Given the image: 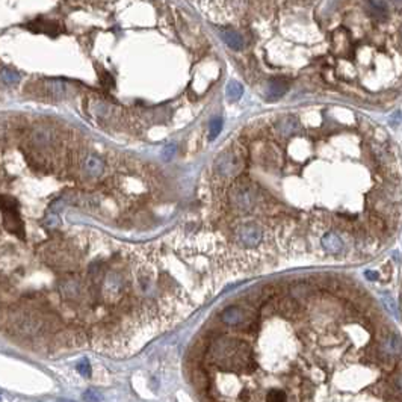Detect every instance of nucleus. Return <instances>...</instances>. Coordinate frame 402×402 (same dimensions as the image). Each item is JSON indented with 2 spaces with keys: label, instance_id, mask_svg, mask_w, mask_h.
I'll return each mask as SVG.
<instances>
[{
  "label": "nucleus",
  "instance_id": "obj_3",
  "mask_svg": "<svg viewBox=\"0 0 402 402\" xmlns=\"http://www.w3.org/2000/svg\"><path fill=\"white\" fill-rule=\"evenodd\" d=\"M236 239L244 247H256L262 240V230L256 224H242L236 230Z\"/></svg>",
  "mask_w": 402,
  "mask_h": 402
},
{
  "label": "nucleus",
  "instance_id": "obj_19",
  "mask_svg": "<svg viewBox=\"0 0 402 402\" xmlns=\"http://www.w3.org/2000/svg\"><path fill=\"white\" fill-rule=\"evenodd\" d=\"M77 372L82 375V376H89L91 375V366L88 363V360H82L80 363L77 365Z\"/></svg>",
  "mask_w": 402,
  "mask_h": 402
},
{
  "label": "nucleus",
  "instance_id": "obj_20",
  "mask_svg": "<svg viewBox=\"0 0 402 402\" xmlns=\"http://www.w3.org/2000/svg\"><path fill=\"white\" fill-rule=\"evenodd\" d=\"M175 145L174 144H170L168 147H165V150H164V157L165 159H171L172 156H174V153H175Z\"/></svg>",
  "mask_w": 402,
  "mask_h": 402
},
{
  "label": "nucleus",
  "instance_id": "obj_11",
  "mask_svg": "<svg viewBox=\"0 0 402 402\" xmlns=\"http://www.w3.org/2000/svg\"><path fill=\"white\" fill-rule=\"evenodd\" d=\"M368 9L378 20L386 18L389 14V8L384 0H368Z\"/></svg>",
  "mask_w": 402,
  "mask_h": 402
},
{
  "label": "nucleus",
  "instance_id": "obj_25",
  "mask_svg": "<svg viewBox=\"0 0 402 402\" xmlns=\"http://www.w3.org/2000/svg\"><path fill=\"white\" fill-rule=\"evenodd\" d=\"M61 402H73V401H61Z\"/></svg>",
  "mask_w": 402,
  "mask_h": 402
},
{
  "label": "nucleus",
  "instance_id": "obj_7",
  "mask_svg": "<svg viewBox=\"0 0 402 402\" xmlns=\"http://www.w3.org/2000/svg\"><path fill=\"white\" fill-rule=\"evenodd\" d=\"M289 91V82L281 77H275L269 80L268 91H266V98L269 102H275V100L281 98L286 92Z\"/></svg>",
  "mask_w": 402,
  "mask_h": 402
},
{
  "label": "nucleus",
  "instance_id": "obj_15",
  "mask_svg": "<svg viewBox=\"0 0 402 402\" xmlns=\"http://www.w3.org/2000/svg\"><path fill=\"white\" fill-rule=\"evenodd\" d=\"M223 124H224L223 118L216 116V118L212 119L210 124H209V141H213V139L218 138V135L221 133V130H223Z\"/></svg>",
  "mask_w": 402,
  "mask_h": 402
},
{
  "label": "nucleus",
  "instance_id": "obj_13",
  "mask_svg": "<svg viewBox=\"0 0 402 402\" xmlns=\"http://www.w3.org/2000/svg\"><path fill=\"white\" fill-rule=\"evenodd\" d=\"M298 127V121H296V118H283L281 121L277 123V132L281 135V136H289L295 129Z\"/></svg>",
  "mask_w": 402,
  "mask_h": 402
},
{
  "label": "nucleus",
  "instance_id": "obj_8",
  "mask_svg": "<svg viewBox=\"0 0 402 402\" xmlns=\"http://www.w3.org/2000/svg\"><path fill=\"white\" fill-rule=\"evenodd\" d=\"M244 319H245V312L236 306L227 307L223 313H221V320L227 325H237L240 322H244Z\"/></svg>",
  "mask_w": 402,
  "mask_h": 402
},
{
  "label": "nucleus",
  "instance_id": "obj_10",
  "mask_svg": "<svg viewBox=\"0 0 402 402\" xmlns=\"http://www.w3.org/2000/svg\"><path fill=\"white\" fill-rule=\"evenodd\" d=\"M322 245L327 251H330L333 254L340 253L342 248H344V242H342V239L336 233H327L322 237Z\"/></svg>",
  "mask_w": 402,
  "mask_h": 402
},
{
  "label": "nucleus",
  "instance_id": "obj_14",
  "mask_svg": "<svg viewBox=\"0 0 402 402\" xmlns=\"http://www.w3.org/2000/svg\"><path fill=\"white\" fill-rule=\"evenodd\" d=\"M244 94V88L242 85H240L239 82H236V80H231V82H229L227 88H226V97L229 102H237V100L242 97Z\"/></svg>",
  "mask_w": 402,
  "mask_h": 402
},
{
  "label": "nucleus",
  "instance_id": "obj_9",
  "mask_svg": "<svg viewBox=\"0 0 402 402\" xmlns=\"http://www.w3.org/2000/svg\"><path fill=\"white\" fill-rule=\"evenodd\" d=\"M221 38H223L224 43L233 50H240L244 47V39L236 30H230V29L221 30Z\"/></svg>",
  "mask_w": 402,
  "mask_h": 402
},
{
  "label": "nucleus",
  "instance_id": "obj_6",
  "mask_svg": "<svg viewBox=\"0 0 402 402\" xmlns=\"http://www.w3.org/2000/svg\"><path fill=\"white\" fill-rule=\"evenodd\" d=\"M59 292L65 299H77L84 293V285L76 278H67L62 280L61 286H59Z\"/></svg>",
  "mask_w": 402,
  "mask_h": 402
},
{
  "label": "nucleus",
  "instance_id": "obj_18",
  "mask_svg": "<svg viewBox=\"0 0 402 402\" xmlns=\"http://www.w3.org/2000/svg\"><path fill=\"white\" fill-rule=\"evenodd\" d=\"M0 77H2V80H3V82H6V84H15V82H18V76L14 71H11V70H2V73H0Z\"/></svg>",
  "mask_w": 402,
  "mask_h": 402
},
{
  "label": "nucleus",
  "instance_id": "obj_5",
  "mask_svg": "<svg viewBox=\"0 0 402 402\" xmlns=\"http://www.w3.org/2000/svg\"><path fill=\"white\" fill-rule=\"evenodd\" d=\"M215 170L221 175H233L239 170V160L234 153H224L221 154L216 162H215Z\"/></svg>",
  "mask_w": 402,
  "mask_h": 402
},
{
  "label": "nucleus",
  "instance_id": "obj_22",
  "mask_svg": "<svg viewBox=\"0 0 402 402\" xmlns=\"http://www.w3.org/2000/svg\"><path fill=\"white\" fill-rule=\"evenodd\" d=\"M366 277H369V278H378V274H376V272H371V271H368V272H366Z\"/></svg>",
  "mask_w": 402,
  "mask_h": 402
},
{
  "label": "nucleus",
  "instance_id": "obj_4",
  "mask_svg": "<svg viewBox=\"0 0 402 402\" xmlns=\"http://www.w3.org/2000/svg\"><path fill=\"white\" fill-rule=\"evenodd\" d=\"M3 226L8 231L23 237L25 236V227H23V221L20 218V212H18V206L9 207V209H3Z\"/></svg>",
  "mask_w": 402,
  "mask_h": 402
},
{
  "label": "nucleus",
  "instance_id": "obj_12",
  "mask_svg": "<svg viewBox=\"0 0 402 402\" xmlns=\"http://www.w3.org/2000/svg\"><path fill=\"white\" fill-rule=\"evenodd\" d=\"M85 170L89 175L92 177H97L103 172L105 170V164H103V160L100 159L98 156H89L86 159V162H85Z\"/></svg>",
  "mask_w": 402,
  "mask_h": 402
},
{
  "label": "nucleus",
  "instance_id": "obj_17",
  "mask_svg": "<svg viewBox=\"0 0 402 402\" xmlns=\"http://www.w3.org/2000/svg\"><path fill=\"white\" fill-rule=\"evenodd\" d=\"M84 399L86 402H102L103 401V395L100 393L98 390H94V389H89L84 393Z\"/></svg>",
  "mask_w": 402,
  "mask_h": 402
},
{
  "label": "nucleus",
  "instance_id": "obj_1",
  "mask_svg": "<svg viewBox=\"0 0 402 402\" xmlns=\"http://www.w3.org/2000/svg\"><path fill=\"white\" fill-rule=\"evenodd\" d=\"M3 327L9 330L12 336L18 337H35L39 333H43L46 328L44 319L26 309L8 310Z\"/></svg>",
  "mask_w": 402,
  "mask_h": 402
},
{
  "label": "nucleus",
  "instance_id": "obj_24",
  "mask_svg": "<svg viewBox=\"0 0 402 402\" xmlns=\"http://www.w3.org/2000/svg\"><path fill=\"white\" fill-rule=\"evenodd\" d=\"M393 2H402V0H393Z\"/></svg>",
  "mask_w": 402,
  "mask_h": 402
},
{
  "label": "nucleus",
  "instance_id": "obj_23",
  "mask_svg": "<svg viewBox=\"0 0 402 402\" xmlns=\"http://www.w3.org/2000/svg\"><path fill=\"white\" fill-rule=\"evenodd\" d=\"M399 386H401V389H402V376L399 378Z\"/></svg>",
  "mask_w": 402,
  "mask_h": 402
},
{
  "label": "nucleus",
  "instance_id": "obj_16",
  "mask_svg": "<svg viewBox=\"0 0 402 402\" xmlns=\"http://www.w3.org/2000/svg\"><path fill=\"white\" fill-rule=\"evenodd\" d=\"M286 393L283 390H271L266 395V402H286Z\"/></svg>",
  "mask_w": 402,
  "mask_h": 402
},
{
  "label": "nucleus",
  "instance_id": "obj_21",
  "mask_svg": "<svg viewBox=\"0 0 402 402\" xmlns=\"http://www.w3.org/2000/svg\"><path fill=\"white\" fill-rule=\"evenodd\" d=\"M46 224H47V227H56L59 224V218L55 216V215H52V216H49L46 219Z\"/></svg>",
  "mask_w": 402,
  "mask_h": 402
},
{
  "label": "nucleus",
  "instance_id": "obj_2",
  "mask_svg": "<svg viewBox=\"0 0 402 402\" xmlns=\"http://www.w3.org/2000/svg\"><path fill=\"white\" fill-rule=\"evenodd\" d=\"M230 200L234 207L240 209V210H248L253 207L254 204V192L250 188V185L239 182L234 185V188L230 192Z\"/></svg>",
  "mask_w": 402,
  "mask_h": 402
}]
</instances>
